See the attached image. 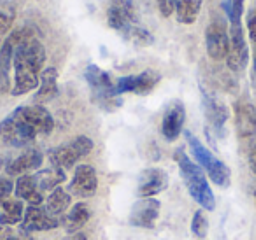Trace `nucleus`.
I'll return each instance as SVG.
<instances>
[{
  "label": "nucleus",
  "mask_w": 256,
  "mask_h": 240,
  "mask_svg": "<svg viewBox=\"0 0 256 240\" xmlns=\"http://www.w3.org/2000/svg\"><path fill=\"white\" fill-rule=\"evenodd\" d=\"M186 121V107L182 102L174 100L168 106L167 112L164 116V123H162V134L168 142H174L182 134V126Z\"/></svg>",
  "instance_id": "nucleus-15"
},
{
  "label": "nucleus",
  "mask_w": 256,
  "mask_h": 240,
  "mask_svg": "<svg viewBox=\"0 0 256 240\" xmlns=\"http://www.w3.org/2000/svg\"><path fill=\"white\" fill-rule=\"evenodd\" d=\"M16 20V9L9 0H0V37L8 36Z\"/></svg>",
  "instance_id": "nucleus-27"
},
{
  "label": "nucleus",
  "mask_w": 256,
  "mask_h": 240,
  "mask_svg": "<svg viewBox=\"0 0 256 240\" xmlns=\"http://www.w3.org/2000/svg\"><path fill=\"white\" fill-rule=\"evenodd\" d=\"M93 151V140L90 137H81L74 138L72 142L60 146V148H54L50 151V162L54 168L68 170L79 162V160L86 158L90 152Z\"/></svg>",
  "instance_id": "nucleus-6"
},
{
  "label": "nucleus",
  "mask_w": 256,
  "mask_h": 240,
  "mask_svg": "<svg viewBox=\"0 0 256 240\" xmlns=\"http://www.w3.org/2000/svg\"><path fill=\"white\" fill-rule=\"evenodd\" d=\"M160 82V74L153 70H146L139 76H128V78H121L116 82V93L123 95V93H136V95H150L156 84Z\"/></svg>",
  "instance_id": "nucleus-10"
},
{
  "label": "nucleus",
  "mask_w": 256,
  "mask_h": 240,
  "mask_svg": "<svg viewBox=\"0 0 256 240\" xmlns=\"http://www.w3.org/2000/svg\"><path fill=\"white\" fill-rule=\"evenodd\" d=\"M2 168H4V160L0 158V170H2Z\"/></svg>",
  "instance_id": "nucleus-38"
},
{
  "label": "nucleus",
  "mask_w": 256,
  "mask_h": 240,
  "mask_svg": "<svg viewBox=\"0 0 256 240\" xmlns=\"http://www.w3.org/2000/svg\"><path fill=\"white\" fill-rule=\"evenodd\" d=\"M162 204L154 198H142L139 200L132 208V214L128 222L136 228H153L160 216Z\"/></svg>",
  "instance_id": "nucleus-14"
},
{
  "label": "nucleus",
  "mask_w": 256,
  "mask_h": 240,
  "mask_svg": "<svg viewBox=\"0 0 256 240\" xmlns=\"http://www.w3.org/2000/svg\"><path fill=\"white\" fill-rule=\"evenodd\" d=\"M12 191H14V182L8 177H2L0 179V207L11 198Z\"/></svg>",
  "instance_id": "nucleus-30"
},
{
  "label": "nucleus",
  "mask_w": 256,
  "mask_h": 240,
  "mask_svg": "<svg viewBox=\"0 0 256 240\" xmlns=\"http://www.w3.org/2000/svg\"><path fill=\"white\" fill-rule=\"evenodd\" d=\"M9 92H11V78L9 74L0 70V95H6Z\"/></svg>",
  "instance_id": "nucleus-33"
},
{
  "label": "nucleus",
  "mask_w": 256,
  "mask_h": 240,
  "mask_svg": "<svg viewBox=\"0 0 256 240\" xmlns=\"http://www.w3.org/2000/svg\"><path fill=\"white\" fill-rule=\"evenodd\" d=\"M251 78H252V84H254V88H256V46H254V64H252V74H251Z\"/></svg>",
  "instance_id": "nucleus-36"
},
{
  "label": "nucleus",
  "mask_w": 256,
  "mask_h": 240,
  "mask_svg": "<svg viewBox=\"0 0 256 240\" xmlns=\"http://www.w3.org/2000/svg\"><path fill=\"white\" fill-rule=\"evenodd\" d=\"M168 186L167 172L160 168H148L140 174L139 179V196L142 198H154L165 191Z\"/></svg>",
  "instance_id": "nucleus-18"
},
{
  "label": "nucleus",
  "mask_w": 256,
  "mask_h": 240,
  "mask_svg": "<svg viewBox=\"0 0 256 240\" xmlns=\"http://www.w3.org/2000/svg\"><path fill=\"white\" fill-rule=\"evenodd\" d=\"M2 214H0V224L2 226H16L22 224L25 218V207L20 198H9L2 205Z\"/></svg>",
  "instance_id": "nucleus-23"
},
{
  "label": "nucleus",
  "mask_w": 256,
  "mask_h": 240,
  "mask_svg": "<svg viewBox=\"0 0 256 240\" xmlns=\"http://www.w3.org/2000/svg\"><path fill=\"white\" fill-rule=\"evenodd\" d=\"M202 11V0H178L176 16L181 25H193Z\"/></svg>",
  "instance_id": "nucleus-24"
},
{
  "label": "nucleus",
  "mask_w": 256,
  "mask_h": 240,
  "mask_svg": "<svg viewBox=\"0 0 256 240\" xmlns=\"http://www.w3.org/2000/svg\"><path fill=\"white\" fill-rule=\"evenodd\" d=\"M202 104H204V112H206V120L209 126L212 128L214 134L220 137L224 135V124L228 121V109L220 98L209 93L206 88H202Z\"/></svg>",
  "instance_id": "nucleus-12"
},
{
  "label": "nucleus",
  "mask_w": 256,
  "mask_h": 240,
  "mask_svg": "<svg viewBox=\"0 0 256 240\" xmlns=\"http://www.w3.org/2000/svg\"><path fill=\"white\" fill-rule=\"evenodd\" d=\"M42 162H44V156L39 149H28V151H25L22 156H18L16 160H12L6 170H8L9 176L22 177V176H26V174H30V172L39 170L40 165H42Z\"/></svg>",
  "instance_id": "nucleus-19"
},
{
  "label": "nucleus",
  "mask_w": 256,
  "mask_h": 240,
  "mask_svg": "<svg viewBox=\"0 0 256 240\" xmlns=\"http://www.w3.org/2000/svg\"><path fill=\"white\" fill-rule=\"evenodd\" d=\"M254 196H256V193H254Z\"/></svg>",
  "instance_id": "nucleus-40"
},
{
  "label": "nucleus",
  "mask_w": 256,
  "mask_h": 240,
  "mask_svg": "<svg viewBox=\"0 0 256 240\" xmlns=\"http://www.w3.org/2000/svg\"><path fill=\"white\" fill-rule=\"evenodd\" d=\"M107 23L112 30L120 32L126 40L136 46L153 44L150 30L139 25L137 8L134 0H107Z\"/></svg>",
  "instance_id": "nucleus-2"
},
{
  "label": "nucleus",
  "mask_w": 256,
  "mask_h": 240,
  "mask_svg": "<svg viewBox=\"0 0 256 240\" xmlns=\"http://www.w3.org/2000/svg\"><path fill=\"white\" fill-rule=\"evenodd\" d=\"M9 240H34V238H32V235H30V233H26V232H20L18 235H14V233H12L11 238H9Z\"/></svg>",
  "instance_id": "nucleus-35"
},
{
  "label": "nucleus",
  "mask_w": 256,
  "mask_h": 240,
  "mask_svg": "<svg viewBox=\"0 0 256 240\" xmlns=\"http://www.w3.org/2000/svg\"><path fill=\"white\" fill-rule=\"evenodd\" d=\"M184 137L188 140V146H190V151H192L193 158L198 162V165L202 166L204 170L207 172V176L210 177L216 186L220 188H228L232 182V172L228 168V165H224L221 160H218L192 132L186 130L184 132Z\"/></svg>",
  "instance_id": "nucleus-4"
},
{
  "label": "nucleus",
  "mask_w": 256,
  "mask_h": 240,
  "mask_svg": "<svg viewBox=\"0 0 256 240\" xmlns=\"http://www.w3.org/2000/svg\"><path fill=\"white\" fill-rule=\"evenodd\" d=\"M72 204V198L68 194V191L62 190V188H56L54 191H51L50 198L46 200V212L53 218H58V216L65 214L68 210Z\"/></svg>",
  "instance_id": "nucleus-26"
},
{
  "label": "nucleus",
  "mask_w": 256,
  "mask_h": 240,
  "mask_svg": "<svg viewBox=\"0 0 256 240\" xmlns=\"http://www.w3.org/2000/svg\"><path fill=\"white\" fill-rule=\"evenodd\" d=\"M228 32H230V50H228L226 65L230 70L242 72L249 64V48L248 42H246L242 23L230 25Z\"/></svg>",
  "instance_id": "nucleus-9"
},
{
  "label": "nucleus",
  "mask_w": 256,
  "mask_h": 240,
  "mask_svg": "<svg viewBox=\"0 0 256 240\" xmlns=\"http://www.w3.org/2000/svg\"><path fill=\"white\" fill-rule=\"evenodd\" d=\"M22 116L25 118V121L30 124V126L36 130L37 135H51L54 130V120L51 116V112L46 109L44 106H23L18 107Z\"/></svg>",
  "instance_id": "nucleus-13"
},
{
  "label": "nucleus",
  "mask_w": 256,
  "mask_h": 240,
  "mask_svg": "<svg viewBox=\"0 0 256 240\" xmlns=\"http://www.w3.org/2000/svg\"><path fill=\"white\" fill-rule=\"evenodd\" d=\"M90 218H92L90 207L84 202H79V204H76L74 207L68 210V214H65L62 224H64V228L67 230L68 233H79L81 228H84L86 222L90 221Z\"/></svg>",
  "instance_id": "nucleus-22"
},
{
  "label": "nucleus",
  "mask_w": 256,
  "mask_h": 240,
  "mask_svg": "<svg viewBox=\"0 0 256 240\" xmlns=\"http://www.w3.org/2000/svg\"><path fill=\"white\" fill-rule=\"evenodd\" d=\"M9 36L16 44L14 58H12L14 84L11 93L14 96H22L39 88L40 74L46 64V48L37 39L32 28H18Z\"/></svg>",
  "instance_id": "nucleus-1"
},
{
  "label": "nucleus",
  "mask_w": 256,
  "mask_h": 240,
  "mask_svg": "<svg viewBox=\"0 0 256 240\" xmlns=\"http://www.w3.org/2000/svg\"><path fill=\"white\" fill-rule=\"evenodd\" d=\"M56 95H58V70L53 67L44 68L42 74H40L39 90H37L36 96H34V102L37 106H44L46 102H51Z\"/></svg>",
  "instance_id": "nucleus-21"
},
{
  "label": "nucleus",
  "mask_w": 256,
  "mask_h": 240,
  "mask_svg": "<svg viewBox=\"0 0 256 240\" xmlns=\"http://www.w3.org/2000/svg\"><path fill=\"white\" fill-rule=\"evenodd\" d=\"M176 2L178 0H156L158 9H160L162 16L164 18H170L172 14L176 12Z\"/></svg>",
  "instance_id": "nucleus-31"
},
{
  "label": "nucleus",
  "mask_w": 256,
  "mask_h": 240,
  "mask_svg": "<svg viewBox=\"0 0 256 240\" xmlns=\"http://www.w3.org/2000/svg\"><path fill=\"white\" fill-rule=\"evenodd\" d=\"M36 180H37V186L42 193L46 191H54L56 188H60V184H64L67 180V176L62 168H48L42 170V172H37L36 174Z\"/></svg>",
  "instance_id": "nucleus-25"
},
{
  "label": "nucleus",
  "mask_w": 256,
  "mask_h": 240,
  "mask_svg": "<svg viewBox=\"0 0 256 240\" xmlns=\"http://www.w3.org/2000/svg\"><path fill=\"white\" fill-rule=\"evenodd\" d=\"M14 191L20 200L28 202L34 207H40V205L44 204V193L39 190V186H37L36 176L26 174V176L18 177V180H16V184H14Z\"/></svg>",
  "instance_id": "nucleus-20"
},
{
  "label": "nucleus",
  "mask_w": 256,
  "mask_h": 240,
  "mask_svg": "<svg viewBox=\"0 0 256 240\" xmlns=\"http://www.w3.org/2000/svg\"><path fill=\"white\" fill-rule=\"evenodd\" d=\"M86 82L92 88L93 102L106 110H116L121 107V98L116 93V84L112 82L110 76L96 65H88L84 70Z\"/></svg>",
  "instance_id": "nucleus-5"
},
{
  "label": "nucleus",
  "mask_w": 256,
  "mask_h": 240,
  "mask_svg": "<svg viewBox=\"0 0 256 240\" xmlns=\"http://www.w3.org/2000/svg\"><path fill=\"white\" fill-rule=\"evenodd\" d=\"M98 190V177L92 165H79L74 172L70 184H68V194L78 198H90Z\"/></svg>",
  "instance_id": "nucleus-11"
},
{
  "label": "nucleus",
  "mask_w": 256,
  "mask_h": 240,
  "mask_svg": "<svg viewBox=\"0 0 256 240\" xmlns=\"http://www.w3.org/2000/svg\"><path fill=\"white\" fill-rule=\"evenodd\" d=\"M248 32H249L251 40L256 46V8H252L248 14Z\"/></svg>",
  "instance_id": "nucleus-32"
},
{
  "label": "nucleus",
  "mask_w": 256,
  "mask_h": 240,
  "mask_svg": "<svg viewBox=\"0 0 256 240\" xmlns=\"http://www.w3.org/2000/svg\"><path fill=\"white\" fill-rule=\"evenodd\" d=\"M0 48H2V40H0Z\"/></svg>",
  "instance_id": "nucleus-39"
},
{
  "label": "nucleus",
  "mask_w": 256,
  "mask_h": 240,
  "mask_svg": "<svg viewBox=\"0 0 256 240\" xmlns=\"http://www.w3.org/2000/svg\"><path fill=\"white\" fill-rule=\"evenodd\" d=\"M72 240H88V238H86V235H82V233H74Z\"/></svg>",
  "instance_id": "nucleus-37"
},
{
  "label": "nucleus",
  "mask_w": 256,
  "mask_h": 240,
  "mask_svg": "<svg viewBox=\"0 0 256 240\" xmlns=\"http://www.w3.org/2000/svg\"><path fill=\"white\" fill-rule=\"evenodd\" d=\"M206 46L210 60H226L230 50V32L221 20H214L206 30Z\"/></svg>",
  "instance_id": "nucleus-8"
},
{
  "label": "nucleus",
  "mask_w": 256,
  "mask_h": 240,
  "mask_svg": "<svg viewBox=\"0 0 256 240\" xmlns=\"http://www.w3.org/2000/svg\"><path fill=\"white\" fill-rule=\"evenodd\" d=\"M244 2L246 0H224V12L230 22V25H237L242 20V12H244Z\"/></svg>",
  "instance_id": "nucleus-28"
},
{
  "label": "nucleus",
  "mask_w": 256,
  "mask_h": 240,
  "mask_svg": "<svg viewBox=\"0 0 256 240\" xmlns=\"http://www.w3.org/2000/svg\"><path fill=\"white\" fill-rule=\"evenodd\" d=\"M0 137L11 148H23V146L32 144L37 138V134L25 121L20 109H16L0 123Z\"/></svg>",
  "instance_id": "nucleus-7"
},
{
  "label": "nucleus",
  "mask_w": 256,
  "mask_h": 240,
  "mask_svg": "<svg viewBox=\"0 0 256 240\" xmlns=\"http://www.w3.org/2000/svg\"><path fill=\"white\" fill-rule=\"evenodd\" d=\"M176 163H178L181 176L184 179V184L188 188L192 198L204 208V210H214L216 208V200H214V193L210 190L209 182L206 179L204 170L190 158L184 152V149H178L174 154Z\"/></svg>",
  "instance_id": "nucleus-3"
},
{
  "label": "nucleus",
  "mask_w": 256,
  "mask_h": 240,
  "mask_svg": "<svg viewBox=\"0 0 256 240\" xmlns=\"http://www.w3.org/2000/svg\"><path fill=\"white\" fill-rule=\"evenodd\" d=\"M60 221L58 218H53L46 212V208L34 207L28 205L25 210V218L22 222V232L32 233V232H51V230L58 228Z\"/></svg>",
  "instance_id": "nucleus-16"
},
{
  "label": "nucleus",
  "mask_w": 256,
  "mask_h": 240,
  "mask_svg": "<svg viewBox=\"0 0 256 240\" xmlns=\"http://www.w3.org/2000/svg\"><path fill=\"white\" fill-rule=\"evenodd\" d=\"M249 166H251V170L256 174V144L251 148V151H249Z\"/></svg>",
  "instance_id": "nucleus-34"
},
{
  "label": "nucleus",
  "mask_w": 256,
  "mask_h": 240,
  "mask_svg": "<svg viewBox=\"0 0 256 240\" xmlns=\"http://www.w3.org/2000/svg\"><path fill=\"white\" fill-rule=\"evenodd\" d=\"M235 126L240 140L251 142L256 137V109L251 104H235Z\"/></svg>",
  "instance_id": "nucleus-17"
},
{
  "label": "nucleus",
  "mask_w": 256,
  "mask_h": 240,
  "mask_svg": "<svg viewBox=\"0 0 256 240\" xmlns=\"http://www.w3.org/2000/svg\"><path fill=\"white\" fill-rule=\"evenodd\" d=\"M192 232H193V235L198 236V238H204V236L209 233V221H207L204 210L195 212L193 221H192Z\"/></svg>",
  "instance_id": "nucleus-29"
}]
</instances>
